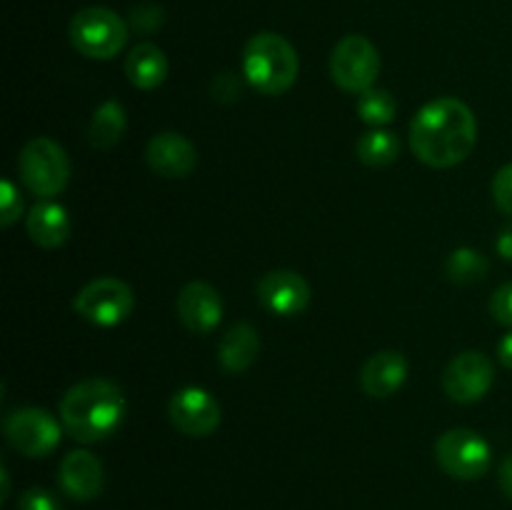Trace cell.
Returning <instances> with one entry per match:
<instances>
[{"label":"cell","mask_w":512,"mask_h":510,"mask_svg":"<svg viewBox=\"0 0 512 510\" xmlns=\"http://www.w3.org/2000/svg\"><path fill=\"white\" fill-rule=\"evenodd\" d=\"M478 140V120L458 98H438L415 113L410 123V148L430 168L463 163Z\"/></svg>","instance_id":"1"},{"label":"cell","mask_w":512,"mask_h":510,"mask_svg":"<svg viewBox=\"0 0 512 510\" xmlns=\"http://www.w3.org/2000/svg\"><path fill=\"white\" fill-rule=\"evenodd\" d=\"M125 395L113 380L88 378L75 383L60 400V423L78 443H98L123 425Z\"/></svg>","instance_id":"2"},{"label":"cell","mask_w":512,"mask_h":510,"mask_svg":"<svg viewBox=\"0 0 512 510\" xmlns=\"http://www.w3.org/2000/svg\"><path fill=\"white\" fill-rule=\"evenodd\" d=\"M300 60L278 33H258L243 48V75L258 93L283 95L298 80Z\"/></svg>","instance_id":"3"},{"label":"cell","mask_w":512,"mask_h":510,"mask_svg":"<svg viewBox=\"0 0 512 510\" xmlns=\"http://www.w3.org/2000/svg\"><path fill=\"white\" fill-rule=\"evenodd\" d=\"M128 25L115 10L90 5L70 20V43L80 55L93 60H110L125 48Z\"/></svg>","instance_id":"4"},{"label":"cell","mask_w":512,"mask_h":510,"mask_svg":"<svg viewBox=\"0 0 512 510\" xmlns=\"http://www.w3.org/2000/svg\"><path fill=\"white\" fill-rule=\"evenodd\" d=\"M18 173L25 188L38 198H53L63 193L70 180V160L53 138L28 140L20 150Z\"/></svg>","instance_id":"5"},{"label":"cell","mask_w":512,"mask_h":510,"mask_svg":"<svg viewBox=\"0 0 512 510\" xmlns=\"http://www.w3.org/2000/svg\"><path fill=\"white\" fill-rule=\"evenodd\" d=\"M435 460L455 480H478L493 463L488 440L470 428H453L435 443Z\"/></svg>","instance_id":"6"},{"label":"cell","mask_w":512,"mask_h":510,"mask_svg":"<svg viewBox=\"0 0 512 510\" xmlns=\"http://www.w3.org/2000/svg\"><path fill=\"white\" fill-rule=\"evenodd\" d=\"M133 308V288L118 278L90 280L85 288L78 290L73 300L75 313L98 328H115L130 318Z\"/></svg>","instance_id":"7"},{"label":"cell","mask_w":512,"mask_h":510,"mask_svg":"<svg viewBox=\"0 0 512 510\" xmlns=\"http://www.w3.org/2000/svg\"><path fill=\"white\" fill-rule=\"evenodd\" d=\"M330 75L345 93H365L380 75V53L365 35H345L330 55Z\"/></svg>","instance_id":"8"},{"label":"cell","mask_w":512,"mask_h":510,"mask_svg":"<svg viewBox=\"0 0 512 510\" xmlns=\"http://www.w3.org/2000/svg\"><path fill=\"white\" fill-rule=\"evenodd\" d=\"M5 438L28 458H45L60 443V423L43 408H20L5 418Z\"/></svg>","instance_id":"9"},{"label":"cell","mask_w":512,"mask_h":510,"mask_svg":"<svg viewBox=\"0 0 512 510\" xmlns=\"http://www.w3.org/2000/svg\"><path fill=\"white\" fill-rule=\"evenodd\" d=\"M495 380V365L488 355L478 350H465L455 355L443 373V390L453 403L470 405L488 395Z\"/></svg>","instance_id":"10"},{"label":"cell","mask_w":512,"mask_h":510,"mask_svg":"<svg viewBox=\"0 0 512 510\" xmlns=\"http://www.w3.org/2000/svg\"><path fill=\"white\" fill-rule=\"evenodd\" d=\"M170 423L188 438H208L218 430L220 420H223V410H220L218 400L198 385H188V388L178 390L168 403Z\"/></svg>","instance_id":"11"},{"label":"cell","mask_w":512,"mask_h":510,"mask_svg":"<svg viewBox=\"0 0 512 510\" xmlns=\"http://www.w3.org/2000/svg\"><path fill=\"white\" fill-rule=\"evenodd\" d=\"M258 300L268 313L293 318L300 315L310 303V285L295 270H270L258 283Z\"/></svg>","instance_id":"12"},{"label":"cell","mask_w":512,"mask_h":510,"mask_svg":"<svg viewBox=\"0 0 512 510\" xmlns=\"http://www.w3.org/2000/svg\"><path fill=\"white\" fill-rule=\"evenodd\" d=\"M175 313L180 323L195 335L213 333L223 320V298L205 280H193L185 285L175 300Z\"/></svg>","instance_id":"13"},{"label":"cell","mask_w":512,"mask_h":510,"mask_svg":"<svg viewBox=\"0 0 512 510\" xmlns=\"http://www.w3.org/2000/svg\"><path fill=\"white\" fill-rule=\"evenodd\" d=\"M145 160L153 168V173L163 178H188L198 165V150L185 135L165 130V133L153 135L145 148Z\"/></svg>","instance_id":"14"},{"label":"cell","mask_w":512,"mask_h":510,"mask_svg":"<svg viewBox=\"0 0 512 510\" xmlns=\"http://www.w3.org/2000/svg\"><path fill=\"white\" fill-rule=\"evenodd\" d=\"M408 378V360L400 350H380L365 360L360 370V388L370 398H390Z\"/></svg>","instance_id":"15"},{"label":"cell","mask_w":512,"mask_h":510,"mask_svg":"<svg viewBox=\"0 0 512 510\" xmlns=\"http://www.w3.org/2000/svg\"><path fill=\"white\" fill-rule=\"evenodd\" d=\"M60 488L75 500H93L103 490V463L90 450H73L58 470Z\"/></svg>","instance_id":"16"},{"label":"cell","mask_w":512,"mask_h":510,"mask_svg":"<svg viewBox=\"0 0 512 510\" xmlns=\"http://www.w3.org/2000/svg\"><path fill=\"white\" fill-rule=\"evenodd\" d=\"M30 240L43 250H55L60 245L68 243L70 238V218L68 210L63 205L53 203V200H43V203L33 205L28 220H25Z\"/></svg>","instance_id":"17"},{"label":"cell","mask_w":512,"mask_h":510,"mask_svg":"<svg viewBox=\"0 0 512 510\" xmlns=\"http://www.w3.org/2000/svg\"><path fill=\"white\" fill-rule=\"evenodd\" d=\"M125 75L138 90H155L168 78V58L155 43H140L125 58Z\"/></svg>","instance_id":"18"},{"label":"cell","mask_w":512,"mask_h":510,"mask_svg":"<svg viewBox=\"0 0 512 510\" xmlns=\"http://www.w3.org/2000/svg\"><path fill=\"white\" fill-rule=\"evenodd\" d=\"M260 350V335L250 323H235L223 335L218 348V360L228 373H243L255 363Z\"/></svg>","instance_id":"19"},{"label":"cell","mask_w":512,"mask_h":510,"mask_svg":"<svg viewBox=\"0 0 512 510\" xmlns=\"http://www.w3.org/2000/svg\"><path fill=\"white\" fill-rule=\"evenodd\" d=\"M125 133V108L118 100H105L95 108L88 128V140L95 150H110L120 143Z\"/></svg>","instance_id":"20"},{"label":"cell","mask_w":512,"mask_h":510,"mask_svg":"<svg viewBox=\"0 0 512 510\" xmlns=\"http://www.w3.org/2000/svg\"><path fill=\"white\" fill-rule=\"evenodd\" d=\"M355 153L370 168H385V165L395 163L400 155V140L398 135L390 133L385 128H373L368 133L360 135L355 143Z\"/></svg>","instance_id":"21"},{"label":"cell","mask_w":512,"mask_h":510,"mask_svg":"<svg viewBox=\"0 0 512 510\" xmlns=\"http://www.w3.org/2000/svg\"><path fill=\"white\" fill-rule=\"evenodd\" d=\"M445 273L455 285H475L488 278L490 263L475 248H458L445 260Z\"/></svg>","instance_id":"22"},{"label":"cell","mask_w":512,"mask_h":510,"mask_svg":"<svg viewBox=\"0 0 512 510\" xmlns=\"http://www.w3.org/2000/svg\"><path fill=\"white\" fill-rule=\"evenodd\" d=\"M395 113H398V103H395L390 90L370 88L365 93H360L358 115L370 128H385L388 123H393Z\"/></svg>","instance_id":"23"},{"label":"cell","mask_w":512,"mask_h":510,"mask_svg":"<svg viewBox=\"0 0 512 510\" xmlns=\"http://www.w3.org/2000/svg\"><path fill=\"white\" fill-rule=\"evenodd\" d=\"M0 205H3L0 223H3L5 228H10V225H13L15 220H20V215H23V198H20L18 188H15L10 180H3V183H0Z\"/></svg>","instance_id":"24"},{"label":"cell","mask_w":512,"mask_h":510,"mask_svg":"<svg viewBox=\"0 0 512 510\" xmlns=\"http://www.w3.org/2000/svg\"><path fill=\"white\" fill-rule=\"evenodd\" d=\"M495 205L512 218V163L503 165L493 178Z\"/></svg>","instance_id":"25"},{"label":"cell","mask_w":512,"mask_h":510,"mask_svg":"<svg viewBox=\"0 0 512 510\" xmlns=\"http://www.w3.org/2000/svg\"><path fill=\"white\" fill-rule=\"evenodd\" d=\"M490 313L500 325L512 328V280L495 290L493 298H490Z\"/></svg>","instance_id":"26"},{"label":"cell","mask_w":512,"mask_h":510,"mask_svg":"<svg viewBox=\"0 0 512 510\" xmlns=\"http://www.w3.org/2000/svg\"><path fill=\"white\" fill-rule=\"evenodd\" d=\"M18 510H63L58 498L43 488H28L18 500Z\"/></svg>","instance_id":"27"},{"label":"cell","mask_w":512,"mask_h":510,"mask_svg":"<svg viewBox=\"0 0 512 510\" xmlns=\"http://www.w3.org/2000/svg\"><path fill=\"white\" fill-rule=\"evenodd\" d=\"M160 23H163V10H158L155 5H143L133 13V25L138 30H155Z\"/></svg>","instance_id":"28"},{"label":"cell","mask_w":512,"mask_h":510,"mask_svg":"<svg viewBox=\"0 0 512 510\" xmlns=\"http://www.w3.org/2000/svg\"><path fill=\"white\" fill-rule=\"evenodd\" d=\"M213 85H220V90H213L215 98H218V100H225V93L230 95V100H233L235 95H238V80H235V75H233V73H223V75H218V78H215V83H213Z\"/></svg>","instance_id":"29"},{"label":"cell","mask_w":512,"mask_h":510,"mask_svg":"<svg viewBox=\"0 0 512 510\" xmlns=\"http://www.w3.org/2000/svg\"><path fill=\"white\" fill-rule=\"evenodd\" d=\"M500 488L512 500V453L500 465Z\"/></svg>","instance_id":"30"},{"label":"cell","mask_w":512,"mask_h":510,"mask_svg":"<svg viewBox=\"0 0 512 510\" xmlns=\"http://www.w3.org/2000/svg\"><path fill=\"white\" fill-rule=\"evenodd\" d=\"M495 248H498V253L503 255L505 260H512V225H508V228L500 230L498 243H495Z\"/></svg>","instance_id":"31"},{"label":"cell","mask_w":512,"mask_h":510,"mask_svg":"<svg viewBox=\"0 0 512 510\" xmlns=\"http://www.w3.org/2000/svg\"><path fill=\"white\" fill-rule=\"evenodd\" d=\"M498 358L505 368L512 370V330L498 343Z\"/></svg>","instance_id":"32"}]
</instances>
